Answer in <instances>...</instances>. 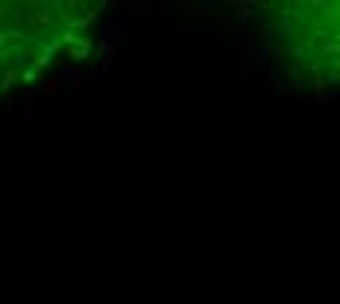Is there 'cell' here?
I'll return each mask as SVG.
<instances>
[{
  "instance_id": "obj_1",
  "label": "cell",
  "mask_w": 340,
  "mask_h": 304,
  "mask_svg": "<svg viewBox=\"0 0 340 304\" xmlns=\"http://www.w3.org/2000/svg\"><path fill=\"white\" fill-rule=\"evenodd\" d=\"M132 44H135V47H173V35L164 32V29H161V32H153V29H150V32H138L135 38H132Z\"/></svg>"
},
{
  "instance_id": "obj_2",
  "label": "cell",
  "mask_w": 340,
  "mask_h": 304,
  "mask_svg": "<svg viewBox=\"0 0 340 304\" xmlns=\"http://www.w3.org/2000/svg\"><path fill=\"white\" fill-rule=\"evenodd\" d=\"M82 82H85V73H79V70H62V73H59V76H56V85L59 88H68V85H73L76 88V94H79V91H82Z\"/></svg>"
},
{
  "instance_id": "obj_3",
  "label": "cell",
  "mask_w": 340,
  "mask_h": 304,
  "mask_svg": "<svg viewBox=\"0 0 340 304\" xmlns=\"http://www.w3.org/2000/svg\"><path fill=\"white\" fill-rule=\"evenodd\" d=\"M12 120H15V126H35V120H38V111L32 103H26L18 114H12Z\"/></svg>"
},
{
  "instance_id": "obj_4",
  "label": "cell",
  "mask_w": 340,
  "mask_h": 304,
  "mask_svg": "<svg viewBox=\"0 0 340 304\" xmlns=\"http://www.w3.org/2000/svg\"><path fill=\"white\" fill-rule=\"evenodd\" d=\"M270 53H276L273 47H267V44H261V47H250V56H252V67H267V59H270Z\"/></svg>"
},
{
  "instance_id": "obj_5",
  "label": "cell",
  "mask_w": 340,
  "mask_h": 304,
  "mask_svg": "<svg viewBox=\"0 0 340 304\" xmlns=\"http://www.w3.org/2000/svg\"><path fill=\"white\" fill-rule=\"evenodd\" d=\"M229 44H232V47H247V50H250L252 38H250V32H247V29H241V26H238V29L229 35Z\"/></svg>"
},
{
  "instance_id": "obj_6",
  "label": "cell",
  "mask_w": 340,
  "mask_h": 304,
  "mask_svg": "<svg viewBox=\"0 0 340 304\" xmlns=\"http://www.w3.org/2000/svg\"><path fill=\"white\" fill-rule=\"evenodd\" d=\"M250 18H252V9H241V12H235V21H238V23L250 21Z\"/></svg>"
},
{
  "instance_id": "obj_7",
  "label": "cell",
  "mask_w": 340,
  "mask_h": 304,
  "mask_svg": "<svg viewBox=\"0 0 340 304\" xmlns=\"http://www.w3.org/2000/svg\"><path fill=\"white\" fill-rule=\"evenodd\" d=\"M44 94H47V97H53V94H59V85H56V79H47V85H44Z\"/></svg>"
},
{
  "instance_id": "obj_8",
  "label": "cell",
  "mask_w": 340,
  "mask_h": 304,
  "mask_svg": "<svg viewBox=\"0 0 340 304\" xmlns=\"http://www.w3.org/2000/svg\"><path fill=\"white\" fill-rule=\"evenodd\" d=\"M32 79H35V70H32V67H29V70H26V73H23V82H32Z\"/></svg>"
}]
</instances>
